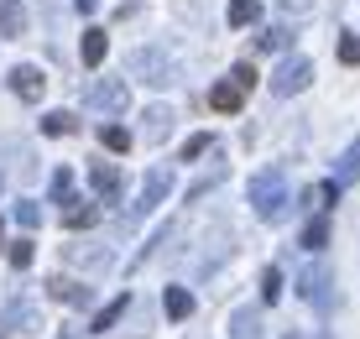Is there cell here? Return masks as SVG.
<instances>
[{"instance_id": "13", "label": "cell", "mask_w": 360, "mask_h": 339, "mask_svg": "<svg viewBox=\"0 0 360 339\" xmlns=\"http://www.w3.org/2000/svg\"><path fill=\"white\" fill-rule=\"evenodd\" d=\"M162 308H167V319H188V313H193V298L183 293V287H167V293H162Z\"/></svg>"}, {"instance_id": "7", "label": "cell", "mask_w": 360, "mask_h": 339, "mask_svg": "<svg viewBox=\"0 0 360 339\" xmlns=\"http://www.w3.org/2000/svg\"><path fill=\"white\" fill-rule=\"evenodd\" d=\"M27 6L21 0H0V42H11V37H27Z\"/></svg>"}, {"instance_id": "2", "label": "cell", "mask_w": 360, "mask_h": 339, "mask_svg": "<svg viewBox=\"0 0 360 339\" xmlns=\"http://www.w3.org/2000/svg\"><path fill=\"white\" fill-rule=\"evenodd\" d=\"M308 79H314V63H308V58H282L271 89H277V94H297V89H308Z\"/></svg>"}, {"instance_id": "1", "label": "cell", "mask_w": 360, "mask_h": 339, "mask_svg": "<svg viewBox=\"0 0 360 339\" xmlns=\"http://www.w3.org/2000/svg\"><path fill=\"white\" fill-rule=\"evenodd\" d=\"M251 204H256L262 219H277V209H282V172L277 167H266V172L251 178Z\"/></svg>"}, {"instance_id": "15", "label": "cell", "mask_w": 360, "mask_h": 339, "mask_svg": "<svg viewBox=\"0 0 360 339\" xmlns=\"http://www.w3.org/2000/svg\"><path fill=\"white\" fill-rule=\"evenodd\" d=\"M42 131L47 136H73V131H79V120H73L68 110H53V115H42Z\"/></svg>"}, {"instance_id": "17", "label": "cell", "mask_w": 360, "mask_h": 339, "mask_svg": "<svg viewBox=\"0 0 360 339\" xmlns=\"http://www.w3.org/2000/svg\"><path fill=\"white\" fill-rule=\"evenodd\" d=\"M355 178H360V141L345 146V157H340V183H355Z\"/></svg>"}, {"instance_id": "6", "label": "cell", "mask_w": 360, "mask_h": 339, "mask_svg": "<svg viewBox=\"0 0 360 339\" xmlns=\"http://www.w3.org/2000/svg\"><path fill=\"white\" fill-rule=\"evenodd\" d=\"M89 183H94V193L105 198V204H115V198H120V167H115V162H94Z\"/></svg>"}, {"instance_id": "19", "label": "cell", "mask_w": 360, "mask_h": 339, "mask_svg": "<svg viewBox=\"0 0 360 339\" xmlns=\"http://www.w3.org/2000/svg\"><path fill=\"white\" fill-rule=\"evenodd\" d=\"M277 298H282V271L266 267V271H262V303H277Z\"/></svg>"}, {"instance_id": "26", "label": "cell", "mask_w": 360, "mask_h": 339, "mask_svg": "<svg viewBox=\"0 0 360 339\" xmlns=\"http://www.w3.org/2000/svg\"><path fill=\"white\" fill-rule=\"evenodd\" d=\"M16 219L27 224V230H37V224H42V209L37 204H16Z\"/></svg>"}, {"instance_id": "29", "label": "cell", "mask_w": 360, "mask_h": 339, "mask_svg": "<svg viewBox=\"0 0 360 339\" xmlns=\"http://www.w3.org/2000/svg\"><path fill=\"white\" fill-rule=\"evenodd\" d=\"M235 79H240L245 89H251V84H256V68H251V63H235Z\"/></svg>"}, {"instance_id": "24", "label": "cell", "mask_w": 360, "mask_h": 339, "mask_svg": "<svg viewBox=\"0 0 360 339\" xmlns=\"http://www.w3.org/2000/svg\"><path fill=\"white\" fill-rule=\"evenodd\" d=\"M94 219H99L94 209H68V219H63V224H68V230H89Z\"/></svg>"}, {"instance_id": "12", "label": "cell", "mask_w": 360, "mask_h": 339, "mask_svg": "<svg viewBox=\"0 0 360 339\" xmlns=\"http://www.w3.org/2000/svg\"><path fill=\"white\" fill-rule=\"evenodd\" d=\"M167 188H172V178H167L162 167H157L152 178H146V193H141V204H136V209H152V204H162V193H167Z\"/></svg>"}, {"instance_id": "22", "label": "cell", "mask_w": 360, "mask_h": 339, "mask_svg": "<svg viewBox=\"0 0 360 339\" xmlns=\"http://www.w3.org/2000/svg\"><path fill=\"white\" fill-rule=\"evenodd\" d=\"M32 256H37L32 241H11V267H21V271H27V267H32Z\"/></svg>"}, {"instance_id": "23", "label": "cell", "mask_w": 360, "mask_h": 339, "mask_svg": "<svg viewBox=\"0 0 360 339\" xmlns=\"http://www.w3.org/2000/svg\"><path fill=\"white\" fill-rule=\"evenodd\" d=\"M204 152H209V131H198V136L183 141V162H193V157H204Z\"/></svg>"}, {"instance_id": "3", "label": "cell", "mask_w": 360, "mask_h": 339, "mask_svg": "<svg viewBox=\"0 0 360 339\" xmlns=\"http://www.w3.org/2000/svg\"><path fill=\"white\" fill-rule=\"evenodd\" d=\"M11 89H16V99H27V105H37L47 89V73L37 68V63H21V68H11Z\"/></svg>"}, {"instance_id": "14", "label": "cell", "mask_w": 360, "mask_h": 339, "mask_svg": "<svg viewBox=\"0 0 360 339\" xmlns=\"http://www.w3.org/2000/svg\"><path fill=\"white\" fill-rule=\"evenodd\" d=\"M225 16H230V27H251V21L262 16V6H256V0H230Z\"/></svg>"}, {"instance_id": "10", "label": "cell", "mask_w": 360, "mask_h": 339, "mask_svg": "<svg viewBox=\"0 0 360 339\" xmlns=\"http://www.w3.org/2000/svg\"><path fill=\"white\" fill-rule=\"evenodd\" d=\"M126 308H131V293H120V298H115V303H105V308H99V313H94V324H89V329H94V334H105V329H115V319H126Z\"/></svg>"}, {"instance_id": "11", "label": "cell", "mask_w": 360, "mask_h": 339, "mask_svg": "<svg viewBox=\"0 0 360 339\" xmlns=\"http://www.w3.org/2000/svg\"><path fill=\"white\" fill-rule=\"evenodd\" d=\"M47 293H53L58 303H84L89 287H79V282H68V277H53V282H47Z\"/></svg>"}, {"instance_id": "25", "label": "cell", "mask_w": 360, "mask_h": 339, "mask_svg": "<svg viewBox=\"0 0 360 339\" xmlns=\"http://www.w3.org/2000/svg\"><path fill=\"white\" fill-rule=\"evenodd\" d=\"M277 6H282V16H297V21H303L308 11H314V0H277Z\"/></svg>"}, {"instance_id": "8", "label": "cell", "mask_w": 360, "mask_h": 339, "mask_svg": "<svg viewBox=\"0 0 360 339\" xmlns=\"http://www.w3.org/2000/svg\"><path fill=\"white\" fill-rule=\"evenodd\" d=\"M105 53H110V32H105V27H89V32H84V42H79L84 68H99V63H105Z\"/></svg>"}, {"instance_id": "5", "label": "cell", "mask_w": 360, "mask_h": 339, "mask_svg": "<svg viewBox=\"0 0 360 339\" xmlns=\"http://www.w3.org/2000/svg\"><path fill=\"white\" fill-rule=\"evenodd\" d=\"M131 73H141V84H157V89L172 79V68H162V53H152V47L131 58Z\"/></svg>"}, {"instance_id": "20", "label": "cell", "mask_w": 360, "mask_h": 339, "mask_svg": "<svg viewBox=\"0 0 360 339\" xmlns=\"http://www.w3.org/2000/svg\"><path fill=\"white\" fill-rule=\"evenodd\" d=\"M68 193H73V172L58 167V172H53V204H68Z\"/></svg>"}, {"instance_id": "30", "label": "cell", "mask_w": 360, "mask_h": 339, "mask_svg": "<svg viewBox=\"0 0 360 339\" xmlns=\"http://www.w3.org/2000/svg\"><path fill=\"white\" fill-rule=\"evenodd\" d=\"M73 6H79V11H94V6H99V0H73Z\"/></svg>"}, {"instance_id": "9", "label": "cell", "mask_w": 360, "mask_h": 339, "mask_svg": "<svg viewBox=\"0 0 360 339\" xmlns=\"http://www.w3.org/2000/svg\"><path fill=\"white\" fill-rule=\"evenodd\" d=\"M89 99H94L99 110H126L131 105V89H126V84H94Z\"/></svg>"}, {"instance_id": "4", "label": "cell", "mask_w": 360, "mask_h": 339, "mask_svg": "<svg viewBox=\"0 0 360 339\" xmlns=\"http://www.w3.org/2000/svg\"><path fill=\"white\" fill-rule=\"evenodd\" d=\"M240 105H245V84L235 79V73H230V79H219L214 89H209V110H219V115H235Z\"/></svg>"}, {"instance_id": "28", "label": "cell", "mask_w": 360, "mask_h": 339, "mask_svg": "<svg viewBox=\"0 0 360 339\" xmlns=\"http://www.w3.org/2000/svg\"><path fill=\"white\" fill-rule=\"evenodd\" d=\"M282 42H288V32H282V27H271V32H262V47H282Z\"/></svg>"}, {"instance_id": "21", "label": "cell", "mask_w": 360, "mask_h": 339, "mask_svg": "<svg viewBox=\"0 0 360 339\" xmlns=\"http://www.w3.org/2000/svg\"><path fill=\"white\" fill-rule=\"evenodd\" d=\"M340 63H345V68H360V37L355 32L340 37Z\"/></svg>"}, {"instance_id": "16", "label": "cell", "mask_w": 360, "mask_h": 339, "mask_svg": "<svg viewBox=\"0 0 360 339\" xmlns=\"http://www.w3.org/2000/svg\"><path fill=\"white\" fill-rule=\"evenodd\" d=\"M99 141H105L110 152H131V131H126V125H105V131H99Z\"/></svg>"}, {"instance_id": "27", "label": "cell", "mask_w": 360, "mask_h": 339, "mask_svg": "<svg viewBox=\"0 0 360 339\" xmlns=\"http://www.w3.org/2000/svg\"><path fill=\"white\" fill-rule=\"evenodd\" d=\"M235 339H262V329H256V319H240V324H235Z\"/></svg>"}, {"instance_id": "18", "label": "cell", "mask_w": 360, "mask_h": 339, "mask_svg": "<svg viewBox=\"0 0 360 339\" xmlns=\"http://www.w3.org/2000/svg\"><path fill=\"white\" fill-rule=\"evenodd\" d=\"M303 245H308V250H324V245H329V219H314V224H308V230H303Z\"/></svg>"}]
</instances>
